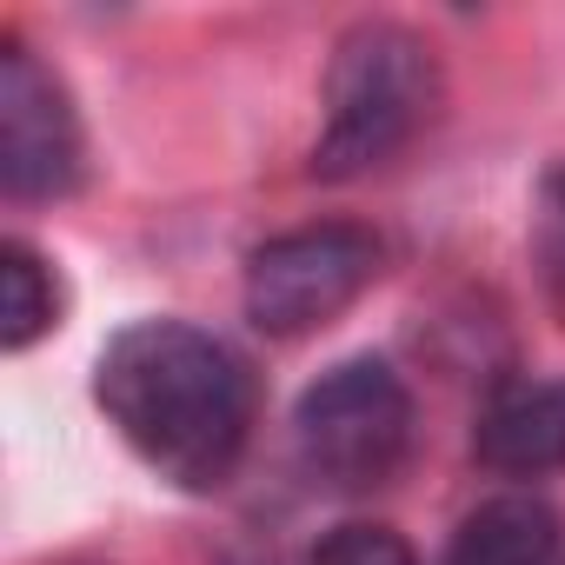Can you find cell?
I'll use <instances>...</instances> for the list:
<instances>
[{
	"label": "cell",
	"mask_w": 565,
	"mask_h": 565,
	"mask_svg": "<svg viewBox=\"0 0 565 565\" xmlns=\"http://www.w3.org/2000/svg\"><path fill=\"white\" fill-rule=\"evenodd\" d=\"M94 399L114 433L173 486L213 492L233 479L253 426V380L226 340L186 320H134L100 347Z\"/></svg>",
	"instance_id": "cell-1"
},
{
	"label": "cell",
	"mask_w": 565,
	"mask_h": 565,
	"mask_svg": "<svg viewBox=\"0 0 565 565\" xmlns=\"http://www.w3.org/2000/svg\"><path fill=\"white\" fill-rule=\"evenodd\" d=\"M439 107V61L399 21H366L333 47L327 67V127L313 147L320 180H353L406 153Z\"/></svg>",
	"instance_id": "cell-2"
},
{
	"label": "cell",
	"mask_w": 565,
	"mask_h": 565,
	"mask_svg": "<svg viewBox=\"0 0 565 565\" xmlns=\"http://www.w3.org/2000/svg\"><path fill=\"white\" fill-rule=\"evenodd\" d=\"M294 439L320 486L373 492L413 452V393L386 360H340L300 393Z\"/></svg>",
	"instance_id": "cell-3"
},
{
	"label": "cell",
	"mask_w": 565,
	"mask_h": 565,
	"mask_svg": "<svg viewBox=\"0 0 565 565\" xmlns=\"http://www.w3.org/2000/svg\"><path fill=\"white\" fill-rule=\"evenodd\" d=\"M380 279V239L366 226H300L246 259V320L273 340H300L340 320Z\"/></svg>",
	"instance_id": "cell-4"
},
{
	"label": "cell",
	"mask_w": 565,
	"mask_h": 565,
	"mask_svg": "<svg viewBox=\"0 0 565 565\" xmlns=\"http://www.w3.org/2000/svg\"><path fill=\"white\" fill-rule=\"evenodd\" d=\"M0 186L8 200H61L81 186V114L61 74L21 41L0 47Z\"/></svg>",
	"instance_id": "cell-5"
},
{
	"label": "cell",
	"mask_w": 565,
	"mask_h": 565,
	"mask_svg": "<svg viewBox=\"0 0 565 565\" xmlns=\"http://www.w3.org/2000/svg\"><path fill=\"white\" fill-rule=\"evenodd\" d=\"M472 452L499 479L565 472V380H512L486 399L472 426Z\"/></svg>",
	"instance_id": "cell-6"
},
{
	"label": "cell",
	"mask_w": 565,
	"mask_h": 565,
	"mask_svg": "<svg viewBox=\"0 0 565 565\" xmlns=\"http://www.w3.org/2000/svg\"><path fill=\"white\" fill-rule=\"evenodd\" d=\"M446 565H558V519H552V505H539L525 492L486 499L452 532Z\"/></svg>",
	"instance_id": "cell-7"
},
{
	"label": "cell",
	"mask_w": 565,
	"mask_h": 565,
	"mask_svg": "<svg viewBox=\"0 0 565 565\" xmlns=\"http://www.w3.org/2000/svg\"><path fill=\"white\" fill-rule=\"evenodd\" d=\"M61 313V287H54V273L41 266L34 246L8 239L0 246V347L8 353H28Z\"/></svg>",
	"instance_id": "cell-8"
},
{
	"label": "cell",
	"mask_w": 565,
	"mask_h": 565,
	"mask_svg": "<svg viewBox=\"0 0 565 565\" xmlns=\"http://www.w3.org/2000/svg\"><path fill=\"white\" fill-rule=\"evenodd\" d=\"M532 266L545 279V294L565 300V160L532 193Z\"/></svg>",
	"instance_id": "cell-9"
},
{
	"label": "cell",
	"mask_w": 565,
	"mask_h": 565,
	"mask_svg": "<svg viewBox=\"0 0 565 565\" xmlns=\"http://www.w3.org/2000/svg\"><path fill=\"white\" fill-rule=\"evenodd\" d=\"M307 565H419V558H413V545H406L393 525L353 519V525H333V532L307 552Z\"/></svg>",
	"instance_id": "cell-10"
}]
</instances>
